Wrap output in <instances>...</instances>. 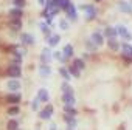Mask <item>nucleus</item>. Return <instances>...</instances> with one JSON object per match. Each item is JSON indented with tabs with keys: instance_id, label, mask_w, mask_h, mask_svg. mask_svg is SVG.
Wrapping results in <instances>:
<instances>
[{
	"instance_id": "a18cd8bd",
	"label": "nucleus",
	"mask_w": 132,
	"mask_h": 130,
	"mask_svg": "<svg viewBox=\"0 0 132 130\" xmlns=\"http://www.w3.org/2000/svg\"><path fill=\"white\" fill-rule=\"evenodd\" d=\"M130 2H132V0H130Z\"/></svg>"
},
{
	"instance_id": "9d476101",
	"label": "nucleus",
	"mask_w": 132,
	"mask_h": 130,
	"mask_svg": "<svg viewBox=\"0 0 132 130\" xmlns=\"http://www.w3.org/2000/svg\"><path fill=\"white\" fill-rule=\"evenodd\" d=\"M8 26H10V30H11L13 33H19V31H22L23 22H22V19H10Z\"/></svg>"
},
{
	"instance_id": "bb28decb",
	"label": "nucleus",
	"mask_w": 132,
	"mask_h": 130,
	"mask_svg": "<svg viewBox=\"0 0 132 130\" xmlns=\"http://www.w3.org/2000/svg\"><path fill=\"white\" fill-rule=\"evenodd\" d=\"M64 112H65V113H70V115H73V116L78 115V110H76L75 105H72V104H64Z\"/></svg>"
},
{
	"instance_id": "c9c22d12",
	"label": "nucleus",
	"mask_w": 132,
	"mask_h": 130,
	"mask_svg": "<svg viewBox=\"0 0 132 130\" xmlns=\"http://www.w3.org/2000/svg\"><path fill=\"white\" fill-rule=\"evenodd\" d=\"M10 63H13V65H22V63H23V57H17V56H14V57L11 59Z\"/></svg>"
},
{
	"instance_id": "6ab92c4d",
	"label": "nucleus",
	"mask_w": 132,
	"mask_h": 130,
	"mask_svg": "<svg viewBox=\"0 0 132 130\" xmlns=\"http://www.w3.org/2000/svg\"><path fill=\"white\" fill-rule=\"evenodd\" d=\"M39 75L42 78H48L51 75V68H50V63H40L39 65Z\"/></svg>"
},
{
	"instance_id": "c03bdc74",
	"label": "nucleus",
	"mask_w": 132,
	"mask_h": 130,
	"mask_svg": "<svg viewBox=\"0 0 132 130\" xmlns=\"http://www.w3.org/2000/svg\"><path fill=\"white\" fill-rule=\"evenodd\" d=\"M17 130H20V128H17Z\"/></svg>"
},
{
	"instance_id": "2f4dec72",
	"label": "nucleus",
	"mask_w": 132,
	"mask_h": 130,
	"mask_svg": "<svg viewBox=\"0 0 132 130\" xmlns=\"http://www.w3.org/2000/svg\"><path fill=\"white\" fill-rule=\"evenodd\" d=\"M56 6H57L56 0H47L45 5H44V8H45V10H48V11H51V10H53V8H56Z\"/></svg>"
},
{
	"instance_id": "393cba45",
	"label": "nucleus",
	"mask_w": 132,
	"mask_h": 130,
	"mask_svg": "<svg viewBox=\"0 0 132 130\" xmlns=\"http://www.w3.org/2000/svg\"><path fill=\"white\" fill-rule=\"evenodd\" d=\"M59 75L64 78V81H70L72 79V75H70L69 68H65V67H59Z\"/></svg>"
},
{
	"instance_id": "4be33fe9",
	"label": "nucleus",
	"mask_w": 132,
	"mask_h": 130,
	"mask_svg": "<svg viewBox=\"0 0 132 130\" xmlns=\"http://www.w3.org/2000/svg\"><path fill=\"white\" fill-rule=\"evenodd\" d=\"M53 59H57L61 63H65V62L69 60V57L64 54V51H54L53 53Z\"/></svg>"
},
{
	"instance_id": "4468645a",
	"label": "nucleus",
	"mask_w": 132,
	"mask_h": 130,
	"mask_svg": "<svg viewBox=\"0 0 132 130\" xmlns=\"http://www.w3.org/2000/svg\"><path fill=\"white\" fill-rule=\"evenodd\" d=\"M36 96L39 98V101H40L42 104H48V101H50V93H48L47 88H39Z\"/></svg>"
},
{
	"instance_id": "f257e3e1",
	"label": "nucleus",
	"mask_w": 132,
	"mask_h": 130,
	"mask_svg": "<svg viewBox=\"0 0 132 130\" xmlns=\"http://www.w3.org/2000/svg\"><path fill=\"white\" fill-rule=\"evenodd\" d=\"M81 11L86 14V20H87V22L95 20V19H96V16H98V8H96L95 5H92V3L81 5Z\"/></svg>"
},
{
	"instance_id": "37998d69",
	"label": "nucleus",
	"mask_w": 132,
	"mask_h": 130,
	"mask_svg": "<svg viewBox=\"0 0 132 130\" xmlns=\"http://www.w3.org/2000/svg\"><path fill=\"white\" fill-rule=\"evenodd\" d=\"M93 2H95V3H100V2H103V0H93Z\"/></svg>"
},
{
	"instance_id": "79ce46f5",
	"label": "nucleus",
	"mask_w": 132,
	"mask_h": 130,
	"mask_svg": "<svg viewBox=\"0 0 132 130\" xmlns=\"http://www.w3.org/2000/svg\"><path fill=\"white\" fill-rule=\"evenodd\" d=\"M118 130H124V124H121V125L118 127Z\"/></svg>"
},
{
	"instance_id": "412c9836",
	"label": "nucleus",
	"mask_w": 132,
	"mask_h": 130,
	"mask_svg": "<svg viewBox=\"0 0 132 130\" xmlns=\"http://www.w3.org/2000/svg\"><path fill=\"white\" fill-rule=\"evenodd\" d=\"M121 54L132 57V45L126 40H121Z\"/></svg>"
},
{
	"instance_id": "a878e982",
	"label": "nucleus",
	"mask_w": 132,
	"mask_h": 130,
	"mask_svg": "<svg viewBox=\"0 0 132 130\" xmlns=\"http://www.w3.org/2000/svg\"><path fill=\"white\" fill-rule=\"evenodd\" d=\"M70 5H72V0H57V6L61 8V11H67Z\"/></svg>"
},
{
	"instance_id": "dca6fc26",
	"label": "nucleus",
	"mask_w": 132,
	"mask_h": 130,
	"mask_svg": "<svg viewBox=\"0 0 132 130\" xmlns=\"http://www.w3.org/2000/svg\"><path fill=\"white\" fill-rule=\"evenodd\" d=\"M6 87H8L10 91H19L20 87H22V84H20L19 79H10V81L6 82Z\"/></svg>"
},
{
	"instance_id": "ea45409f",
	"label": "nucleus",
	"mask_w": 132,
	"mask_h": 130,
	"mask_svg": "<svg viewBox=\"0 0 132 130\" xmlns=\"http://www.w3.org/2000/svg\"><path fill=\"white\" fill-rule=\"evenodd\" d=\"M48 130H57V127H56V124H50V128Z\"/></svg>"
},
{
	"instance_id": "e433bc0d",
	"label": "nucleus",
	"mask_w": 132,
	"mask_h": 130,
	"mask_svg": "<svg viewBox=\"0 0 132 130\" xmlns=\"http://www.w3.org/2000/svg\"><path fill=\"white\" fill-rule=\"evenodd\" d=\"M78 125V119H76V116H73L69 122H67V127H70V128H75Z\"/></svg>"
},
{
	"instance_id": "39448f33",
	"label": "nucleus",
	"mask_w": 132,
	"mask_h": 130,
	"mask_svg": "<svg viewBox=\"0 0 132 130\" xmlns=\"http://www.w3.org/2000/svg\"><path fill=\"white\" fill-rule=\"evenodd\" d=\"M61 99H62L64 104H72V105H75V104H76V99H75V90L70 87L67 91H64V93H62Z\"/></svg>"
},
{
	"instance_id": "b1692460",
	"label": "nucleus",
	"mask_w": 132,
	"mask_h": 130,
	"mask_svg": "<svg viewBox=\"0 0 132 130\" xmlns=\"http://www.w3.org/2000/svg\"><path fill=\"white\" fill-rule=\"evenodd\" d=\"M62 51H64V54L67 56L69 59H70V57H73V54H75V48L72 47V43H67V45H64V50H62Z\"/></svg>"
},
{
	"instance_id": "a211bd4d",
	"label": "nucleus",
	"mask_w": 132,
	"mask_h": 130,
	"mask_svg": "<svg viewBox=\"0 0 132 130\" xmlns=\"http://www.w3.org/2000/svg\"><path fill=\"white\" fill-rule=\"evenodd\" d=\"M59 42H61V36H59L57 33H53V34L47 39V43H48L50 48H54L56 45H59Z\"/></svg>"
},
{
	"instance_id": "f704fd0d",
	"label": "nucleus",
	"mask_w": 132,
	"mask_h": 130,
	"mask_svg": "<svg viewBox=\"0 0 132 130\" xmlns=\"http://www.w3.org/2000/svg\"><path fill=\"white\" fill-rule=\"evenodd\" d=\"M39 104H40V101H39V98L36 96L33 101H31V110H34V112H37L39 110Z\"/></svg>"
},
{
	"instance_id": "6e6552de",
	"label": "nucleus",
	"mask_w": 132,
	"mask_h": 130,
	"mask_svg": "<svg viewBox=\"0 0 132 130\" xmlns=\"http://www.w3.org/2000/svg\"><path fill=\"white\" fill-rule=\"evenodd\" d=\"M118 11L127 16H132V2H126V0H120L118 2Z\"/></svg>"
},
{
	"instance_id": "473e14b6",
	"label": "nucleus",
	"mask_w": 132,
	"mask_h": 130,
	"mask_svg": "<svg viewBox=\"0 0 132 130\" xmlns=\"http://www.w3.org/2000/svg\"><path fill=\"white\" fill-rule=\"evenodd\" d=\"M11 5L16 6V8H25L27 6V0H13Z\"/></svg>"
},
{
	"instance_id": "1a4fd4ad",
	"label": "nucleus",
	"mask_w": 132,
	"mask_h": 130,
	"mask_svg": "<svg viewBox=\"0 0 132 130\" xmlns=\"http://www.w3.org/2000/svg\"><path fill=\"white\" fill-rule=\"evenodd\" d=\"M90 39L98 45V47H101V45H104V42H106V37H104V33L101 31V30H95L93 33H92V36H90Z\"/></svg>"
},
{
	"instance_id": "f3484780",
	"label": "nucleus",
	"mask_w": 132,
	"mask_h": 130,
	"mask_svg": "<svg viewBox=\"0 0 132 130\" xmlns=\"http://www.w3.org/2000/svg\"><path fill=\"white\" fill-rule=\"evenodd\" d=\"M65 13H67V19H69V20H72V22L78 20V11H76V6H75L73 3L69 6V10L65 11Z\"/></svg>"
},
{
	"instance_id": "cd10ccee",
	"label": "nucleus",
	"mask_w": 132,
	"mask_h": 130,
	"mask_svg": "<svg viewBox=\"0 0 132 130\" xmlns=\"http://www.w3.org/2000/svg\"><path fill=\"white\" fill-rule=\"evenodd\" d=\"M6 113H8L10 116H16V115L20 113V107H19V105H11V107L6 108Z\"/></svg>"
},
{
	"instance_id": "58836bf2",
	"label": "nucleus",
	"mask_w": 132,
	"mask_h": 130,
	"mask_svg": "<svg viewBox=\"0 0 132 130\" xmlns=\"http://www.w3.org/2000/svg\"><path fill=\"white\" fill-rule=\"evenodd\" d=\"M81 57H82L84 60H87V59H90V54H89V53H82V56H81Z\"/></svg>"
},
{
	"instance_id": "7ed1b4c3",
	"label": "nucleus",
	"mask_w": 132,
	"mask_h": 130,
	"mask_svg": "<svg viewBox=\"0 0 132 130\" xmlns=\"http://www.w3.org/2000/svg\"><path fill=\"white\" fill-rule=\"evenodd\" d=\"M53 113H54V107H53L51 104H47L42 110H39V119H42V121H50L51 116H53Z\"/></svg>"
},
{
	"instance_id": "4c0bfd02",
	"label": "nucleus",
	"mask_w": 132,
	"mask_h": 130,
	"mask_svg": "<svg viewBox=\"0 0 132 130\" xmlns=\"http://www.w3.org/2000/svg\"><path fill=\"white\" fill-rule=\"evenodd\" d=\"M70 87H72V85L69 84V81H64V82L61 84V91H62V93H64V91H67Z\"/></svg>"
},
{
	"instance_id": "aec40b11",
	"label": "nucleus",
	"mask_w": 132,
	"mask_h": 130,
	"mask_svg": "<svg viewBox=\"0 0 132 130\" xmlns=\"http://www.w3.org/2000/svg\"><path fill=\"white\" fill-rule=\"evenodd\" d=\"M39 28H40V31H42V34L45 36V39H48L53 33H51V28H50V25L45 22V20H42L40 23H39Z\"/></svg>"
},
{
	"instance_id": "72a5a7b5",
	"label": "nucleus",
	"mask_w": 132,
	"mask_h": 130,
	"mask_svg": "<svg viewBox=\"0 0 132 130\" xmlns=\"http://www.w3.org/2000/svg\"><path fill=\"white\" fill-rule=\"evenodd\" d=\"M59 28L62 31H67L69 30V19H59Z\"/></svg>"
},
{
	"instance_id": "c756f323",
	"label": "nucleus",
	"mask_w": 132,
	"mask_h": 130,
	"mask_svg": "<svg viewBox=\"0 0 132 130\" xmlns=\"http://www.w3.org/2000/svg\"><path fill=\"white\" fill-rule=\"evenodd\" d=\"M69 71H70V75H72L73 78H79V76H81V70L76 67V65H73V63L69 67Z\"/></svg>"
},
{
	"instance_id": "ddd939ff",
	"label": "nucleus",
	"mask_w": 132,
	"mask_h": 130,
	"mask_svg": "<svg viewBox=\"0 0 132 130\" xmlns=\"http://www.w3.org/2000/svg\"><path fill=\"white\" fill-rule=\"evenodd\" d=\"M8 17H10V19H22V17H23V8H16V6H13V8L8 11Z\"/></svg>"
},
{
	"instance_id": "a19ab883",
	"label": "nucleus",
	"mask_w": 132,
	"mask_h": 130,
	"mask_svg": "<svg viewBox=\"0 0 132 130\" xmlns=\"http://www.w3.org/2000/svg\"><path fill=\"white\" fill-rule=\"evenodd\" d=\"M45 2H47V0H37V3H39L40 6H44V5H45Z\"/></svg>"
},
{
	"instance_id": "0eeeda50",
	"label": "nucleus",
	"mask_w": 132,
	"mask_h": 130,
	"mask_svg": "<svg viewBox=\"0 0 132 130\" xmlns=\"http://www.w3.org/2000/svg\"><path fill=\"white\" fill-rule=\"evenodd\" d=\"M19 39H20V43L23 47H33L36 43V39L30 34V33H20L19 34Z\"/></svg>"
},
{
	"instance_id": "f8f14e48",
	"label": "nucleus",
	"mask_w": 132,
	"mask_h": 130,
	"mask_svg": "<svg viewBox=\"0 0 132 130\" xmlns=\"http://www.w3.org/2000/svg\"><path fill=\"white\" fill-rule=\"evenodd\" d=\"M106 43H107V48H109L110 51H118V50H121V42H118L117 37H110V39H107Z\"/></svg>"
},
{
	"instance_id": "9b49d317",
	"label": "nucleus",
	"mask_w": 132,
	"mask_h": 130,
	"mask_svg": "<svg viewBox=\"0 0 132 130\" xmlns=\"http://www.w3.org/2000/svg\"><path fill=\"white\" fill-rule=\"evenodd\" d=\"M51 59H53V53L50 51V47H48V48L45 47V48L40 51V63H50Z\"/></svg>"
},
{
	"instance_id": "20e7f679",
	"label": "nucleus",
	"mask_w": 132,
	"mask_h": 130,
	"mask_svg": "<svg viewBox=\"0 0 132 130\" xmlns=\"http://www.w3.org/2000/svg\"><path fill=\"white\" fill-rule=\"evenodd\" d=\"M117 31H118V37H121V40H126V42L132 40V33L126 28V25H123V23L117 25Z\"/></svg>"
},
{
	"instance_id": "5701e85b",
	"label": "nucleus",
	"mask_w": 132,
	"mask_h": 130,
	"mask_svg": "<svg viewBox=\"0 0 132 130\" xmlns=\"http://www.w3.org/2000/svg\"><path fill=\"white\" fill-rule=\"evenodd\" d=\"M72 63H73V65H76V67H78L81 71H82V70H86V62H84V59H82V57H73Z\"/></svg>"
},
{
	"instance_id": "423d86ee",
	"label": "nucleus",
	"mask_w": 132,
	"mask_h": 130,
	"mask_svg": "<svg viewBox=\"0 0 132 130\" xmlns=\"http://www.w3.org/2000/svg\"><path fill=\"white\" fill-rule=\"evenodd\" d=\"M5 101L8 104H11V105H19L20 101H22V95L19 91H11V93H8L5 96Z\"/></svg>"
},
{
	"instance_id": "7c9ffc66",
	"label": "nucleus",
	"mask_w": 132,
	"mask_h": 130,
	"mask_svg": "<svg viewBox=\"0 0 132 130\" xmlns=\"http://www.w3.org/2000/svg\"><path fill=\"white\" fill-rule=\"evenodd\" d=\"M86 48H87L89 51H92V53H93V51H96V50H98V45H96L92 39H87V40H86Z\"/></svg>"
},
{
	"instance_id": "2eb2a0df",
	"label": "nucleus",
	"mask_w": 132,
	"mask_h": 130,
	"mask_svg": "<svg viewBox=\"0 0 132 130\" xmlns=\"http://www.w3.org/2000/svg\"><path fill=\"white\" fill-rule=\"evenodd\" d=\"M103 33H104V37L106 39H110V37H117L118 39V31H117V26H106L104 30H103Z\"/></svg>"
},
{
	"instance_id": "f03ea898",
	"label": "nucleus",
	"mask_w": 132,
	"mask_h": 130,
	"mask_svg": "<svg viewBox=\"0 0 132 130\" xmlns=\"http://www.w3.org/2000/svg\"><path fill=\"white\" fill-rule=\"evenodd\" d=\"M5 75L10 78V79H19L22 76V67L20 65H13L10 63V67L5 70Z\"/></svg>"
},
{
	"instance_id": "c85d7f7f",
	"label": "nucleus",
	"mask_w": 132,
	"mask_h": 130,
	"mask_svg": "<svg viewBox=\"0 0 132 130\" xmlns=\"http://www.w3.org/2000/svg\"><path fill=\"white\" fill-rule=\"evenodd\" d=\"M19 128V121L17 119H10L6 122V130H17Z\"/></svg>"
}]
</instances>
